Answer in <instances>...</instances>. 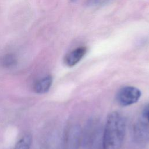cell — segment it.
<instances>
[{"label":"cell","instance_id":"10","mask_svg":"<svg viewBox=\"0 0 149 149\" xmlns=\"http://www.w3.org/2000/svg\"><path fill=\"white\" fill-rule=\"evenodd\" d=\"M111 0H87V4L89 6H100L104 5Z\"/></svg>","mask_w":149,"mask_h":149},{"label":"cell","instance_id":"2","mask_svg":"<svg viewBox=\"0 0 149 149\" xmlns=\"http://www.w3.org/2000/svg\"><path fill=\"white\" fill-rule=\"evenodd\" d=\"M104 127L97 119H91L82 132V141L87 149H103Z\"/></svg>","mask_w":149,"mask_h":149},{"label":"cell","instance_id":"5","mask_svg":"<svg viewBox=\"0 0 149 149\" xmlns=\"http://www.w3.org/2000/svg\"><path fill=\"white\" fill-rule=\"evenodd\" d=\"M133 134L136 141L146 143L149 140V124L144 119L137 122L134 127Z\"/></svg>","mask_w":149,"mask_h":149},{"label":"cell","instance_id":"1","mask_svg":"<svg viewBox=\"0 0 149 149\" xmlns=\"http://www.w3.org/2000/svg\"><path fill=\"white\" fill-rule=\"evenodd\" d=\"M126 120L120 113L108 114L103 132V149H120L126 133Z\"/></svg>","mask_w":149,"mask_h":149},{"label":"cell","instance_id":"6","mask_svg":"<svg viewBox=\"0 0 149 149\" xmlns=\"http://www.w3.org/2000/svg\"><path fill=\"white\" fill-rule=\"evenodd\" d=\"M87 52L86 47H79L70 51L64 57L63 61L65 64L69 67L76 65L84 57Z\"/></svg>","mask_w":149,"mask_h":149},{"label":"cell","instance_id":"11","mask_svg":"<svg viewBox=\"0 0 149 149\" xmlns=\"http://www.w3.org/2000/svg\"><path fill=\"white\" fill-rule=\"evenodd\" d=\"M143 118L149 124V104H147L143 108Z\"/></svg>","mask_w":149,"mask_h":149},{"label":"cell","instance_id":"9","mask_svg":"<svg viewBox=\"0 0 149 149\" xmlns=\"http://www.w3.org/2000/svg\"><path fill=\"white\" fill-rule=\"evenodd\" d=\"M2 65L6 68L15 66L17 63V58L14 54H7L3 55L1 59Z\"/></svg>","mask_w":149,"mask_h":149},{"label":"cell","instance_id":"7","mask_svg":"<svg viewBox=\"0 0 149 149\" xmlns=\"http://www.w3.org/2000/svg\"><path fill=\"white\" fill-rule=\"evenodd\" d=\"M52 83V77L48 75L38 80L34 84L33 90L37 94H44L49 91Z\"/></svg>","mask_w":149,"mask_h":149},{"label":"cell","instance_id":"3","mask_svg":"<svg viewBox=\"0 0 149 149\" xmlns=\"http://www.w3.org/2000/svg\"><path fill=\"white\" fill-rule=\"evenodd\" d=\"M82 142V130L76 123L69 125L66 129L63 136L64 149H79Z\"/></svg>","mask_w":149,"mask_h":149},{"label":"cell","instance_id":"4","mask_svg":"<svg viewBox=\"0 0 149 149\" xmlns=\"http://www.w3.org/2000/svg\"><path fill=\"white\" fill-rule=\"evenodd\" d=\"M141 95V91L133 86H125L120 88L116 95L119 104L128 106L136 103Z\"/></svg>","mask_w":149,"mask_h":149},{"label":"cell","instance_id":"8","mask_svg":"<svg viewBox=\"0 0 149 149\" xmlns=\"http://www.w3.org/2000/svg\"><path fill=\"white\" fill-rule=\"evenodd\" d=\"M31 143V136L30 134H26L16 143L13 149H30Z\"/></svg>","mask_w":149,"mask_h":149},{"label":"cell","instance_id":"12","mask_svg":"<svg viewBox=\"0 0 149 149\" xmlns=\"http://www.w3.org/2000/svg\"><path fill=\"white\" fill-rule=\"evenodd\" d=\"M76 0H70V1H72V2H74V1H76Z\"/></svg>","mask_w":149,"mask_h":149}]
</instances>
